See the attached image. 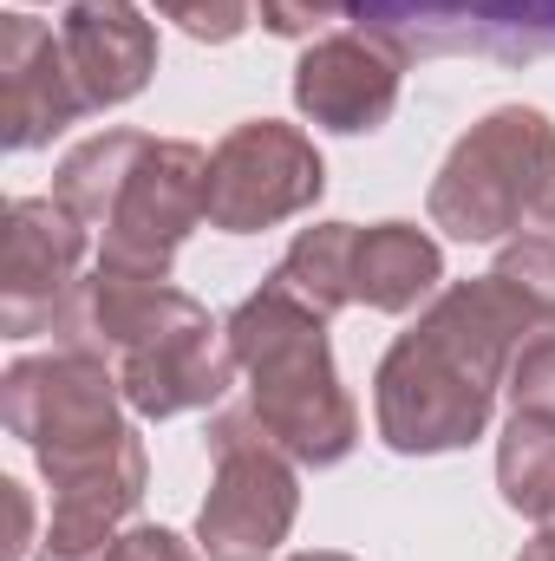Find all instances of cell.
<instances>
[{
    "label": "cell",
    "mask_w": 555,
    "mask_h": 561,
    "mask_svg": "<svg viewBox=\"0 0 555 561\" xmlns=\"http://www.w3.org/2000/svg\"><path fill=\"white\" fill-rule=\"evenodd\" d=\"M112 561H203L177 529H157V523H132L125 536H118V549Z\"/></svg>",
    "instance_id": "obj_23"
},
{
    "label": "cell",
    "mask_w": 555,
    "mask_h": 561,
    "mask_svg": "<svg viewBox=\"0 0 555 561\" xmlns=\"http://www.w3.org/2000/svg\"><path fill=\"white\" fill-rule=\"evenodd\" d=\"M0 424L39 457V477L53 483V523L33 561H112L125 516L150 483L118 373L72 346L13 359L0 379Z\"/></svg>",
    "instance_id": "obj_1"
},
{
    "label": "cell",
    "mask_w": 555,
    "mask_h": 561,
    "mask_svg": "<svg viewBox=\"0 0 555 561\" xmlns=\"http://www.w3.org/2000/svg\"><path fill=\"white\" fill-rule=\"evenodd\" d=\"M550 327V313L497 268L438 287L373 373V419H380L386 450L444 457V450L477 444L490 431L517 346Z\"/></svg>",
    "instance_id": "obj_2"
},
{
    "label": "cell",
    "mask_w": 555,
    "mask_h": 561,
    "mask_svg": "<svg viewBox=\"0 0 555 561\" xmlns=\"http://www.w3.org/2000/svg\"><path fill=\"white\" fill-rule=\"evenodd\" d=\"M236 366L249 373V405L301 470H333L360 444V405L333 373L327 313L294 300L275 275L223 320Z\"/></svg>",
    "instance_id": "obj_3"
},
{
    "label": "cell",
    "mask_w": 555,
    "mask_h": 561,
    "mask_svg": "<svg viewBox=\"0 0 555 561\" xmlns=\"http://www.w3.org/2000/svg\"><path fill=\"white\" fill-rule=\"evenodd\" d=\"M118 392H125V405L138 412V419H183V412H209V405H223V392L236 386V346H229V333L209 320V307H196V313H183L177 327H163V333H150L138 353H125L118 366Z\"/></svg>",
    "instance_id": "obj_10"
},
{
    "label": "cell",
    "mask_w": 555,
    "mask_h": 561,
    "mask_svg": "<svg viewBox=\"0 0 555 561\" xmlns=\"http://www.w3.org/2000/svg\"><path fill=\"white\" fill-rule=\"evenodd\" d=\"M92 99L79 92V72L59 46V33L33 13L0 20V144L7 150H39L66 125H79Z\"/></svg>",
    "instance_id": "obj_12"
},
{
    "label": "cell",
    "mask_w": 555,
    "mask_h": 561,
    "mask_svg": "<svg viewBox=\"0 0 555 561\" xmlns=\"http://www.w3.org/2000/svg\"><path fill=\"white\" fill-rule=\"evenodd\" d=\"M144 138H150V131H99V138H86L79 150H66V163H59V176H53V196H59L86 229H105L112 196H118V183H125V170H132V157H138Z\"/></svg>",
    "instance_id": "obj_18"
},
{
    "label": "cell",
    "mask_w": 555,
    "mask_h": 561,
    "mask_svg": "<svg viewBox=\"0 0 555 561\" xmlns=\"http://www.w3.org/2000/svg\"><path fill=\"white\" fill-rule=\"evenodd\" d=\"M444 280V249L418 222H373L353 242V300L373 313H412Z\"/></svg>",
    "instance_id": "obj_15"
},
{
    "label": "cell",
    "mask_w": 555,
    "mask_h": 561,
    "mask_svg": "<svg viewBox=\"0 0 555 561\" xmlns=\"http://www.w3.org/2000/svg\"><path fill=\"white\" fill-rule=\"evenodd\" d=\"M0 496H7V516H13V529H7V561H33V496H26V483H0Z\"/></svg>",
    "instance_id": "obj_24"
},
{
    "label": "cell",
    "mask_w": 555,
    "mask_h": 561,
    "mask_svg": "<svg viewBox=\"0 0 555 561\" xmlns=\"http://www.w3.org/2000/svg\"><path fill=\"white\" fill-rule=\"evenodd\" d=\"M320 190H327V163L314 138L281 118H249L209 150V229L223 236H262L314 209Z\"/></svg>",
    "instance_id": "obj_8"
},
{
    "label": "cell",
    "mask_w": 555,
    "mask_h": 561,
    "mask_svg": "<svg viewBox=\"0 0 555 561\" xmlns=\"http://www.w3.org/2000/svg\"><path fill=\"white\" fill-rule=\"evenodd\" d=\"M550 229H555V209H550Z\"/></svg>",
    "instance_id": "obj_27"
},
{
    "label": "cell",
    "mask_w": 555,
    "mask_h": 561,
    "mask_svg": "<svg viewBox=\"0 0 555 561\" xmlns=\"http://www.w3.org/2000/svg\"><path fill=\"white\" fill-rule=\"evenodd\" d=\"M399 79L406 59L386 53L373 33H320L294 59V112L320 131L366 138L399 112Z\"/></svg>",
    "instance_id": "obj_11"
},
{
    "label": "cell",
    "mask_w": 555,
    "mask_h": 561,
    "mask_svg": "<svg viewBox=\"0 0 555 561\" xmlns=\"http://www.w3.org/2000/svg\"><path fill=\"white\" fill-rule=\"evenodd\" d=\"M431 229L451 242H510L523 229H550L555 209V125L536 105H497L451 144L431 176Z\"/></svg>",
    "instance_id": "obj_4"
},
{
    "label": "cell",
    "mask_w": 555,
    "mask_h": 561,
    "mask_svg": "<svg viewBox=\"0 0 555 561\" xmlns=\"http://www.w3.org/2000/svg\"><path fill=\"white\" fill-rule=\"evenodd\" d=\"M196 222H209V150L190 138H144L99 229V268L170 280V262Z\"/></svg>",
    "instance_id": "obj_6"
},
{
    "label": "cell",
    "mask_w": 555,
    "mask_h": 561,
    "mask_svg": "<svg viewBox=\"0 0 555 561\" xmlns=\"http://www.w3.org/2000/svg\"><path fill=\"white\" fill-rule=\"evenodd\" d=\"M353 26L399 59L477 53L497 66H536L555 53V0H353Z\"/></svg>",
    "instance_id": "obj_7"
},
{
    "label": "cell",
    "mask_w": 555,
    "mask_h": 561,
    "mask_svg": "<svg viewBox=\"0 0 555 561\" xmlns=\"http://www.w3.org/2000/svg\"><path fill=\"white\" fill-rule=\"evenodd\" d=\"M503 392H510V412H536V419H555V327L517 346Z\"/></svg>",
    "instance_id": "obj_20"
},
{
    "label": "cell",
    "mask_w": 555,
    "mask_h": 561,
    "mask_svg": "<svg viewBox=\"0 0 555 561\" xmlns=\"http://www.w3.org/2000/svg\"><path fill=\"white\" fill-rule=\"evenodd\" d=\"M497 490L530 523L555 516V419L510 412L503 437H497Z\"/></svg>",
    "instance_id": "obj_17"
},
{
    "label": "cell",
    "mask_w": 555,
    "mask_h": 561,
    "mask_svg": "<svg viewBox=\"0 0 555 561\" xmlns=\"http://www.w3.org/2000/svg\"><path fill=\"white\" fill-rule=\"evenodd\" d=\"M163 20H177L190 39H203V46H229V39H242L249 33V20H256V0H150Z\"/></svg>",
    "instance_id": "obj_21"
},
{
    "label": "cell",
    "mask_w": 555,
    "mask_h": 561,
    "mask_svg": "<svg viewBox=\"0 0 555 561\" xmlns=\"http://www.w3.org/2000/svg\"><path fill=\"white\" fill-rule=\"evenodd\" d=\"M59 46L79 72V92L92 99V112L132 105L157 72V33L132 0H66Z\"/></svg>",
    "instance_id": "obj_14"
},
{
    "label": "cell",
    "mask_w": 555,
    "mask_h": 561,
    "mask_svg": "<svg viewBox=\"0 0 555 561\" xmlns=\"http://www.w3.org/2000/svg\"><path fill=\"white\" fill-rule=\"evenodd\" d=\"M287 561H360V556H340V549H301V556H287Z\"/></svg>",
    "instance_id": "obj_26"
},
{
    "label": "cell",
    "mask_w": 555,
    "mask_h": 561,
    "mask_svg": "<svg viewBox=\"0 0 555 561\" xmlns=\"http://www.w3.org/2000/svg\"><path fill=\"white\" fill-rule=\"evenodd\" d=\"M203 300H190L183 287L170 280H144V275H118V268H92L66 294L59 320H53V340L72 346V353H92L105 366H118L125 353H138L150 333L177 327L183 313H196Z\"/></svg>",
    "instance_id": "obj_13"
},
{
    "label": "cell",
    "mask_w": 555,
    "mask_h": 561,
    "mask_svg": "<svg viewBox=\"0 0 555 561\" xmlns=\"http://www.w3.org/2000/svg\"><path fill=\"white\" fill-rule=\"evenodd\" d=\"M256 20L275 39H314L327 20H353V0H256Z\"/></svg>",
    "instance_id": "obj_22"
},
{
    "label": "cell",
    "mask_w": 555,
    "mask_h": 561,
    "mask_svg": "<svg viewBox=\"0 0 555 561\" xmlns=\"http://www.w3.org/2000/svg\"><path fill=\"white\" fill-rule=\"evenodd\" d=\"M517 561H555V516L536 523V536L523 542V556H517Z\"/></svg>",
    "instance_id": "obj_25"
},
{
    "label": "cell",
    "mask_w": 555,
    "mask_h": 561,
    "mask_svg": "<svg viewBox=\"0 0 555 561\" xmlns=\"http://www.w3.org/2000/svg\"><path fill=\"white\" fill-rule=\"evenodd\" d=\"M497 275L517 280L543 313L555 320V229H523L497 249Z\"/></svg>",
    "instance_id": "obj_19"
},
{
    "label": "cell",
    "mask_w": 555,
    "mask_h": 561,
    "mask_svg": "<svg viewBox=\"0 0 555 561\" xmlns=\"http://www.w3.org/2000/svg\"><path fill=\"white\" fill-rule=\"evenodd\" d=\"M353 242H360L353 222H314V229H301L294 249L281 255L275 280L294 300H307L314 313L333 320L340 307H353Z\"/></svg>",
    "instance_id": "obj_16"
},
{
    "label": "cell",
    "mask_w": 555,
    "mask_h": 561,
    "mask_svg": "<svg viewBox=\"0 0 555 561\" xmlns=\"http://www.w3.org/2000/svg\"><path fill=\"white\" fill-rule=\"evenodd\" d=\"M86 268V222L59 196H13L7 203V249H0V333L33 340L53 333L66 294Z\"/></svg>",
    "instance_id": "obj_9"
},
{
    "label": "cell",
    "mask_w": 555,
    "mask_h": 561,
    "mask_svg": "<svg viewBox=\"0 0 555 561\" xmlns=\"http://www.w3.org/2000/svg\"><path fill=\"white\" fill-rule=\"evenodd\" d=\"M203 444L209 496L196 510V549L209 561H269L301 516V463L269 437L256 405H223Z\"/></svg>",
    "instance_id": "obj_5"
}]
</instances>
